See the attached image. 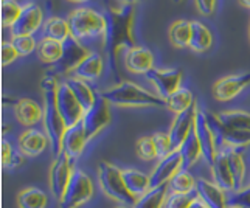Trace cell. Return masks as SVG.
I'll use <instances>...</instances> for the list:
<instances>
[{"instance_id": "1", "label": "cell", "mask_w": 250, "mask_h": 208, "mask_svg": "<svg viewBox=\"0 0 250 208\" xmlns=\"http://www.w3.org/2000/svg\"><path fill=\"white\" fill-rule=\"evenodd\" d=\"M106 21L104 42L103 47L110 61V67L117 68V58L122 50L135 47L134 19L135 10L132 3H122L120 6H109L103 13Z\"/></svg>"}, {"instance_id": "2", "label": "cell", "mask_w": 250, "mask_h": 208, "mask_svg": "<svg viewBox=\"0 0 250 208\" xmlns=\"http://www.w3.org/2000/svg\"><path fill=\"white\" fill-rule=\"evenodd\" d=\"M58 84H59L58 78L51 73H47L44 76V80L41 81V90L42 95H44V103H42L44 118H42V123H44V132L47 134L50 140V148L53 151L55 159L62 152V138L67 129L64 118L56 104Z\"/></svg>"}, {"instance_id": "3", "label": "cell", "mask_w": 250, "mask_h": 208, "mask_svg": "<svg viewBox=\"0 0 250 208\" xmlns=\"http://www.w3.org/2000/svg\"><path fill=\"white\" fill-rule=\"evenodd\" d=\"M98 93L117 107H165V100L157 93L146 90L132 81H122Z\"/></svg>"}, {"instance_id": "4", "label": "cell", "mask_w": 250, "mask_h": 208, "mask_svg": "<svg viewBox=\"0 0 250 208\" xmlns=\"http://www.w3.org/2000/svg\"><path fill=\"white\" fill-rule=\"evenodd\" d=\"M70 36L78 39L80 42L87 39H101L104 42V30L106 21L101 13L92 10V8H78L73 10L67 17Z\"/></svg>"}, {"instance_id": "5", "label": "cell", "mask_w": 250, "mask_h": 208, "mask_svg": "<svg viewBox=\"0 0 250 208\" xmlns=\"http://www.w3.org/2000/svg\"><path fill=\"white\" fill-rule=\"evenodd\" d=\"M98 184L101 191L104 193L110 201L120 205L134 207L137 199L127 191L123 180V172L118 166L110 162H101L98 165Z\"/></svg>"}, {"instance_id": "6", "label": "cell", "mask_w": 250, "mask_h": 208, "mask_svg": "<svg viewBox=\"0 0 250 208\" xmlns=\"http://www.w3.org/2000/svg\"><path fill=\"white\" fill-rule=\"evenodd\" d=\"M90 53H92V51L85 47L83 42H80L78 39H75L73 36H68L62 42V56H61V59H59L56 64L51 65L47 70V73L55 75L56 78L61 76V75H70Z\"/></svg>"}, {"instance_id": "7", "label": "cell", "mask_w": 250, "mask_h": 208, "mask_svg": "<svg viewBox=\"0 0 250 208\" xmlns=\"http://www.w3.org/2000/svg\"><path fill=\"white\" fill-rule=\"evenodd\" d=\"M93 197V182L83 169H75L62 199L61 208H80Z\"/></svg>"}, {"instance_id": "8", "label": "cell", "mask_w": 250, "mask_h": 208, "mask_svg": "<svg viewBox=\"0 0 250 208\" xmlns=\"http://www.w3.org/2000/svg\"><path fill=\"white\" fill-rule=\"evenodd\" d=\"M194 132L197 135V140H199L201 149H202V159L207 162L208 166H211L219 151L218 140H216V135H214V131L210 126L207 112L202 110L199 106H197L196 118H194Z\"/></svg>"}, {"instance_id": "9", "label": "cell", "mask_w": 250, "mask_h": 208, "mask_svg": "<svg viewBox=\"0 0 250 208\" xmlns=\"http://www.w3.org/2000/svg\"><path fill=\"white\" fill-rule=\"evenodd\" d=\"M73 171H75L73 160L65 152H61L53 160V165H51L48 174V184H50V191L56 201H61L62 199L68 184H70Z\"/></svg>"}, {"instance_id": "10", "label": "cell", "mask_w": 250, "mask_h": 208, "mask_svg": "<svg viewBox=\"0 0 250 208\" xmlns=\"http://www.w3.org/2000/svg\"><path fill=\"white\" fill-rule=\"evenodd\" d=\"M56 104H58V109L61 112L67 127L81 123L85 110L83 109L80 101L76 100V97L73 95L72 89L68 87L65 80L59 81L58 87H56Z\"/></svg>"}, {"instance_id": "11", "label": "cell", "mask_w": 250, "mask_h": 208, "mask_svg": "<svg viewBox=\"0 0 250 208\" xmlns=\"http://www.w3.org/2000/svg\"><path fill=\"white\" fill-rule=\"evenodd\" d=\"M84 132L87 135L89 140H92L93 137H97L103 129L107 127L110 123V104L101 97L100 93H97V100L92 109L85 110V114L81 120Z\"/></svg>"}, {"instance_id": "12", "label": "cell", "mask_w": 250, "mask_h": 208, "mask_svg": "<svg viewBox=\"0 0 250 208\" xmlns=\"http://www.w3.org/2000/svg\"><path fill=\"white\" fill-rule=\"evenodd\" d=\"M210 126L214 131L218 140V148H227V149H244L250 146V132L249 131H236V129H230L224 126L219 118L213 114L207 112Z\"/></svg>"}, {"instance_id": "13", "label": "cell", "mask_w": 250, "mask_h": 208, "mask_svg": "<svg viewBox=\"0 0 250 208\" xmlns=\"http://www.w3.org/2000/svg\"><path fill=\"white\" fill-rule=\"evenodd\" d=\"M182 70L180 68H156L146 73L148 81L154 85L156 93L160 98L167 100L169 95L177 92L182 84Z\"/></svg>"}, {"instance_id": "14", "label": "cell", "mask_w": 250, "mask_h": 208, "mask_svg": "<svg viewBox=\"0 0 250 208\" xmlns=\"http://www.w3.org/2000/svg\"><path fill=\"white\" fill-rule=\"evenodd\" d=\"M250 85V72L224 76L213 85V95L218 101H231Z\"/></svg>"}, {"instance_id": "15", "label": "cell", "mask_w": 250, "mask_h": 208, "mask_svg": "<svg viewBox=\"0 0 250 208\" xmlns=\"http://www.w3.org/2000/svg\"><path fill=\"white\" fill-rule=\"evenodd\" d=\"M180 169H184V157L180 151L171 152L168 157L159 160L156 168L151 172V188L168 185L171 179L174 177Z\"/></svg>"}, {"instance_id": "16", "label": "cell", "mask_w": 250, "mask_h": 208, "mask_svg": "<svg viewBox=\"0 0 250 208\" xmlns=\"http://www.w3.org/2000/svg\"><path fill=\"white\" fill-rule=\"evenodd\" d=\"M41 25H44V14L41 6L28 3L22 6V13L11 27V33L13 36H31Z\"/></svg>"}, {"instance_id": "17", "label": "cell", "mask_w": 250, "mask_h": 208, "mask_svg": "<svg viewBox=\"0 0 250 208\" xmlns=\"http://www.w3.org/2000/svg\"><path fill=\"white\" fill-rule=\"evenodd\" d=\"M196 110H197V103L191 109H188L182 114H177L176 118L172 120V123L168 129V135L169 140L172 143V148L174 151H179L182 143L185 142V138L188 134L193 131L194 127V118H196Z\"/></svg>"}, {"instance_id": "18", "label": "cell", "mask_w": 250, "mask_h": 208, "mask_svg": "<svg viewBox=\"0 0 250 208\" xmlns=\"http://www.w3.org/2000/svg\"><path fill=\"white\" fill-rule=\"evenodd\" d=\"M50 146V140L45 132H41L38 129L28 127L17 138V148L25 157H38Z\"/></svg>"}, {"instance_id": "19", "label": "cell", "mask_w": 250, "mask_h": 208, "mask_svg": "<svg viewBox=\"0 0 250 208\" xmlns=\"http://www.w3.org/2000/svg\"><path fill=\"white\" fill-rule=\"evenodd\" d=\"M125 67L127 72L140 75L148 73L154 68V55L149 48L135 45L132 48L126 50L125 53Z\"/></svg>"}, {"instance_id": "20", "label": "cell", "mask_w": 250, "mask_h": 208, "mask_svg": "<svg viewBox=\"0 0 250 208\" xmlns=\"http://www.w3.org/2000/svg\"><path fill=\"white\" fill-rule=\"evenodd\" d=\"M211 174H213V182L218 187H221L226 193H235L236 191V185H235V179L233 174H231L230 165H229V159L227 154L224 149L219 148L216 159H214L213 165H211Z\"/></svg>"}, {"instance_id": "21", "label": "cell", "mask_w": 250, "mask_h": 208, "mask_svg": "<svg viewBox=\"0 0 250 208\" xmlns=\"http://www.w3.org/2000/svg\"><path fill=\"white\" fill-rule=\"evenodd\" d=\"M87 142H89V138L84 132L83 123L67 127L64 138H62V152H65L73 162L78 160L83 155Z\"/></svg>"}, {"instance_id": "22", "label": "cell", "mask_w": 250, "mask_h": 208, "mask_svg": "<svg viewBox=\"0 0 250 208\" xmlns=\"http://www.w3.org/2000/svg\"><path fill=\"white\" fill-rule=\"evenodd\" d=\"M196 194L210 208H229V193H226L214 182L207 179H197Z\"/></svg>"}, {"instance_id": "23", "label": "cell", "mask_w": 250, "mask_h": 208, "mask_svg": "<svg viewBox=\"0 0 250 208\" xmlns=\"http://www.w3.org/2000/svg\"><path fill=\"white\" fill-rule=\"evenodd\" d=\"M13 112L16 120L19 121L22 126H33L42 121L44 118V107L41 106L38 101L31 98H19L13 106Z\"/></svg>"}, {"instance_id": "24", "label": "cell", "mask_w": 250, "mask_h": 208, "mask_svg": "<svg viewBox=\"0 0 250 208\" xmlns=\"http://www.w3.org/2000/svg\"><path fill=\"white\" fill-rule=\"evenodd\" d=\"M123 172V180L127 188V191L131 193L135 199L142 197L151 189V176L145 174V172L134 169V168H126L122 169Z\"/></svg>"}, {"instance_id": "25", "label": "cell", "mask_w": 250, "mask_h": 208, "mask_svg": "<svg viewBox=\"0 0 250 208\" xmlns=\"http://www.w3.org/2000/svg\"><path fill=\"white\" fill-rule=\"evenodd\" d=\"M101 73H103V58L101 55L92 51V53L75 68L72 76H76V78H80V80L90 83V81L98 80Z\"/></svg>"}, {"instance_id": "26", "label": "cell", "mask_w": 250, "mask_h": 208, "mask_svg": "<svg viewBox=\"0 0 250 208\" xmlns=\"http://www.w3.org/2000/svg\"><path fill=\"white\" fill-rule=\"evenodd\" d=\"M65 81L68 84V87L72 89L76 100L80 101L83 109L84 110L92 109V106L95 104V100H97V92L90 87V84L84 80H80V78H76V76H68V78H65Z\"/></svg>"}, {"instance_id": "27", "label": "cell", "mask_w": 250, "mask_h": 208, "mask_svg": "<svg viewBox=\"0 0 250 208\" xmlns=\"http://www.w3.org/2000/svg\"><path fill=\"white\" fill-rule=\"evenodd\" d=\"M213 44L211 31L205 23L199 21H191V39H189V48L196 53H204L210 50Z\"/></svg>"}, {"instance_id": "28", "label": "cell", "mask_w": 250, "mask_h": 208, "mask_svg": "<svg viewBox=\"0 0 250 208\" xmlns=\"http://www.w3.org/2000/svg\"><path fill=\"white\" fill-rule=\"evenodd\" d=\"M17 208H47L48 196L41 188L28 187L19 191L16 197Z\"/></svg>"}, {"instance_id": "29", "label": "cell", "mask_w": 250, "mask_h": 208, "mask_svg": "<svg viewBox=\"0 0 250 208\" xmlns=\"http://www.w3.org/2000/svg\"><path fill=\"white\" fill-rule=\"evenodd\" d=\"M221 149H224L227 154L231 174H233V179H235L236 191H239V189L244 188L246 177H247V166H246L244 155L241 154V151H238V149H227V148H221Z\"/></svg>"}, {"instance_id": "30", "label": "cell", "mask_w": 250, "mask_h": 208, "mask_svg": "<svg viewBox=\"0 0 250 208\" xmlns=\"http://www.w3.org/2000/svg\"><path fill=\"white\" fill-rule=\"evenodd\" d=\"M179 151L184 157V169H189L202 159V149H201L199 140H197V135L194 132V127H193V131L188 134V137L185 138V142L182 143Z\"/></svg>"}, {"instance_id": "31", "label": "cell", "mask_w": 250, "mask_h": 208, "mask_svg": "<svg viewBox=\"0 0 250 208\" xmlns=\"http://www.w3.org/2000/svg\"><path fill=\"white\" fill-rule=\"evenodd\" d=\"M196 104V100H194V95L189 89H185V87H180L177 92H174L172 95L165 100V107L171 112H174V114H182V112L191 109Z\"/></svg>"}, {"instance_id": "32", "label": "cell", "mask_w": 250, "mask_h": 208, "mask_svg": "<svg viewBox=\"0 0 250 208\" xmlns=\"http://www.w3.org/2000/svg\"><path fill=\"white\" fill-rule=\"evenodd\" d=\"M221 123L230 127L236 129V131H249L250 132V114L241 109H231V110H224L216 115Z\"/></svg>"}, {"instance_id": "33", "label": "cell", "mask_w": 250, "mask_h": 208, "mask_svg": "<svg viewBox=\"0 0 250 208\" xmlns=\"http://www.w3.org/2000/svg\"><path fill=\"white\" fill-rule=\"evenodd\" d=\"M38 58L41 59V62L53 65L56 64L62 56V42L42 38L38 42Z\"/></svg>"}, {"instance_id": "34", "label": "cell", "mask_w": 250, "mask_h": 208, "mask_svg": "<svg viewBox=\"0 0 250 208\" xmlns=\"http://www.w3.org/2000/svg\"><path fill=\"white\" fill-rule=\"evenodd\" d=\"M168 38L171 44L177 48L189 47V39H191V21H185V19L176 21L169 27Z\"/></svg>"}, {"instance_id": "35", "label": "cell", "mask_w": 250, "mask_h": 208, "mask_svg": "<svg viewBox=\"0 0 250 208\" xmlns=\"http://www.w3.org/2000/svg\"><path fill=\"white\" fill-rule=\"evenodd\" d=\"M168 194H169L168 185L154 187L146 194L137 199L132 208H162L167 201Z\"/></svg>"}, {"instance_id": "36", "label": "cell", "mask_w": 250, "mask_h": 208, "mask_svg": "<svg viewBox=\"0 0 250 208\" xmlns=\"http://www.w3.org/2000/svg\"><path fill=\"white\" fill-rule=\"evenodd\" d=\"M196 184L197 180L191 176V172L188 169H180L171 179V182L168 184V189L169 193H176V194H193L196 193Z\"/></svg>"}, {"instance_id": "37", "label": "cell", "mask_w": 250, "mask_h": 208, "mask_svg": "<svg viewBox=\"0 0 250 208\" xmlns=\"http://www.w3.org/2000/svg\"><path fill=\"white\" fill-rule=\"evenodd\" d=\"M42 33H44V38L55 39L59 42H64L70 36L67 19H61V17H50V19H47L42 25Z\"/></svg>"}, {"instance_id": "38", "label": "cell", "mask_w": 250, "mask_h": 208, "mask_svg": "<svg viewBox=\"0 0 250 208\" xmlns=\"http://www.w3.org/2000/svg\"><path fill=\"white\" fill-rule=\"evenodd\" d=\"M22 6L16 0H2V27H13L14 22L19 19Z\"/></svg>"}, {"instance_id": "39", "label": "cell", "mask_w": 250, "mask_h": 208, "mask_svg": "<svg viewBox=\"0 0 250 208\" xmlns=\"http://www.w3.org/2000/svg\"><path fill=\"white\" fill-rule=\"evenodd\" d=\"M135 151H137V155L146 162L157 159V151H156V145H154L152 135H145L139 138L135 143Z\"/></svg>"}, {"instance_id": "40", "label": "cell", "mask_w": 250, "mask_h": 208, "mask_svg": "<svg viewBox=\"0 0 250 208\" xmlns=\"http://www.w3.org/2000/svg\"><path fill=\"white\" fill-rule=\"evenodd\" d=\"M152 138H154V145H156L159 160L165 159L171 152H174V148H172V143L169 140L168 132H156L152 135Z\"/></svg>"}, {"instance_id": "41", "label": "cell", "mask_w": 250, "mask_h": 208, "mask_svg": "<svg viewBox=\"0 0 250 208\" xmlns=\"http://www.w3.org/2000/svg\"><path fill=\"white\" fill-rule=\"evenodd\" d=\"M11 44L17 50L19 56H27L38 48V44L33 36H13Z\"/></svg>"}, {"instance_id": "42", "label": "cell", "mask_w": 250, "mask_h": 208, "mask_svg": "<svg viewBox=\"0 0 250 208\" xmlns=\"http://www.w3.org/2000/svg\"><path fill=\"white\" fill-rule=\"evenodd\" d=\"M197 194H176V193H169L165 204L162 208H188V205L191 204V201Z\"/></svg>"}, {"instance_id": "43", "label": "cell", "mask_w": 250, "mask_h": 208, "mask_svg": "<svg viewBox=\"0 0 250 208\" xmlns=\"http://www.w3.org/2000/svg\"><path fill=\"white\" fill-rule=\"evenodd\" d=\"M229 204L241 205L244 208H250V185L244 187L243 189H239L236 193L229 194Z\"/></svg>"}, {"instance_id": "44", "label": "cell", "mask_w": 250, "mask_h": 208, "mask_svg": "<svg viewBox=\"0 0 250 208\" xmlns=\"http://www.w3.org/2000/svg\"><path fill=\"white\" fill-rule=\"evenodd\" d=\"M17 56H19V53H17V50L14 48L11 42H3L2 44V65L3 67L10 65L17 59Z\"/></svg>"}, {"instance_id": "45", "label": "cell", "mask_w": 250, "mask_h": 208, "mask_svg": "<svg viewBox=\"0 0 250 208\" xmlns=\"http://www.w3.org/2000/svg\"><path fill=\"white\" fill-rule=\"evenodd\" d=\"M14 155H16V151L11 146V143L8 140H2V166L5 169L10 166L11 160L14 159Z\"/></svg>"}, {"instance_id": "46", "label": "cell", "mask_w": 250, "mask_h": 208, "mask_svg": "<svg viewBox=\"0 0 250 208\" xmlns=\"http://www.w3.org/2000/svg\"><path fill=\"white\" fill-rule=\"evenodd\" d=\"M196 6L202 16H211L214 13L216 0H196Z\"/></svg>"}, {"instance_id": "47", "label": "cell", "mask_w": 250, "mask_h": 208, "mask_svg": "<svg viewBox=\"0 0 250 208\" xmlns=\"http://www.w3.org/2000/svg\"><path fill=\"white\" fill-rule=\"evenodd\" d=\"M23 157L25 155L23 154H17L16 152V155H14V159L11 160V163H10V166H8L6 169H14V168H19L21 165L23 163Z\"/></svg>"}, {"instance_id": "48", "label": "cell", "mask_w": 250, "mask_h": 208, "mask_svg": "<svg viewBox=\"0 0 250 208\" xmlns=\"http://www.w3.org/2000/svg\"><path fill=\"white\" fill-rule=\"evenodd\" d=\"M188 208H210V207L207 205L199 196H196V197L193 199V201H191V204L188 205Z\"/></svg>"}, {"instance_id": "49", "label": "cell", "mask_w": 250, "mask_h": 208, "mask_svg": "<svg viewBox=\"0 0 250 208\" xmlns=\"http://www.w3.org/2000/svg\"><path fill=\"white\" fill-rule=\"evenodd\" d=\"M239 5L243 8H247V10H250V0H238Z\"/></svg>"}, {"instance_id": "50", "label": "cell", "mask_w": 250, "mask_h": 208, "mask_svg": "<svg viewBox=\"0 0 250 208\" xmlns=\"http://www.w3.org/2000/svg\"><path fill=\"white\" fill-rule=\"evenodd\" d=\"M120 2H122V3H135V2H139V0H120Z\"/></svg>"}, {"instance_id": "51", "label": "cell", "mask_w": 250, "mask_h": 208, "mask_svg": "<svg viewBox=\"0 0 250 208\" xmlns=\"http://www.w3.org/2000/svg\"><path fill=\"white\" fill-rule=\"evenodd\" d=\"M229 208H244V207H241V205H235V204H229Z\"/></svg>"}, {"instance_id": "52", "label": "cell", "mask_w": 250, "mask_h": 208, "mask_svg": "<svg viewBox=\"0 0 250 208\" xmlns=\"http://www.w3.org/2000/svg\"><path fill=\"white\" fill-rule=\"evenodd\" d=\"M68 2H73V3H81V2H87V0H68Z\"/></svg>"}, {"instance_id": "53", "label": "cell", "mask_w": 250, "mask_h": 208, "mask_svg": "<svg viewBox=\"0 0 250 208\" xmlns=\"http://www.w3.org/2000/svg\"><path fill=\"white\" fill-rule=\"evenodd\" d=\"M117 208H132V207H126V205H118Z\"/></svg>"}, {"instance_id": "54", "label": "cell", "mask_w": 250, "mask_h": 208, "mask_svg": "<svg viewBox=\"0 0 250 208\" xmlns=\"http://www.w3.org/2000/svg\"><path fill=\"white\" fill-rule=\"evenodd\" d=\"M172 2H174V3H180V2H182V0H172Z\"/></svg>"}, {"instance_id": "55", "label": "cell", "mask_w": 250, "mask_h": 208, "mask_svg": "<svg viewBox=\"0 0 250 208\" xmlns=\"http://www.w3.org/2000/svg\"><path fill=\"white\" fill-rule=\"evenodd\" d=\"M249 185H250V176H249Z\"/></svg>"}, {"instance_id": "56", "label": "cell", "mask_w": 250, "mask_h": 208, "mask_svg": "<svg viewBox=\"0 0 250 208\" xmlns=\"http://www.w3.org/2000/svg\"><path fill=\"white\" fill-rule=\"evenodd\" d=\"M249 34H250V30H249Z\"/></svg>"}]
</instances>
